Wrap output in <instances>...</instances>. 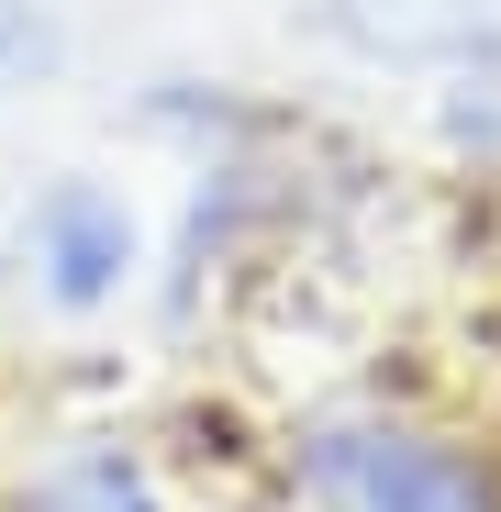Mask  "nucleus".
<instances>
[{"label":"nucleus","mask_w":501,"mask_h":512,"mask_svg":"<svg viewBox=\"0 0 501 512\" xmlns=\"http://www.w3.org/2000/svg\"><path fill=\"white\" fill-rule=\"evenodd\" d=\"M312 512H501V457L412 412H334L290 446Z\"/></svg>","instance_id":"1"},{"label":"nucleus","mask_w":501,"mask_h":512,"mask_svg":"<svg viewBox=\"0 0 501 512\" xmlns=\"http://www.w3.org/2000/svg\"><path fill=\"white\" fill-rule=\"evenodd\" d=\"M23 268H34V290H45L56 312H112V301L134 290V268H145V223H134V201L101 190V179H56V190L23 212Z\"/></svg>","instance_id":"2"},{"label":"nucleus","mask_w":501,"mask_h":512,"mask_svg":"<svg viewBox=\"0 0 501 512\" xmlns=\"http://www.w3.org/2000/svg\"><path fill=\"white\" fill-rule=\"evenodd\" d=\"M12 512H167V490H156V468H145L134 446L90 435V446L45 457V468L12 490Z\"/></svg>","instance_id":"3"},{"label":"nucleus","mask_w":501,"mask_h":512,"mask_svg":"<svg viewBox=\"0 0 501 512\" xmlns=\"http://www.w3.org/2000/svg\"><path fill=\"white\" fill-rule=\"evenodd\" d=\"M56 56H67V34L45 0H0V78H45Z\"/></svg>","instance_id":"4"}]
</instances>
